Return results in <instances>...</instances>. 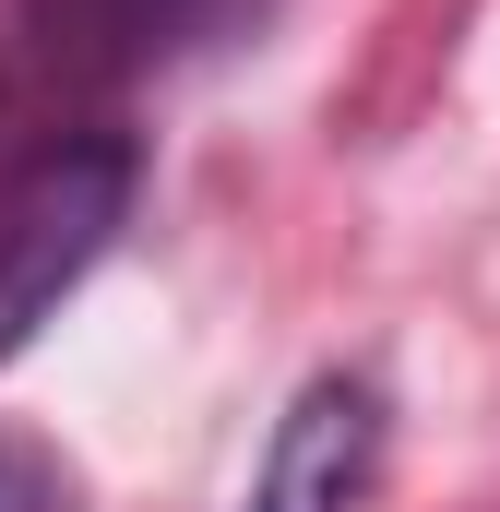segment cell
<instances>
[{"label": "cell", "instance_id": "1", "mask_svg": "<svg viewBox=\"0 0 500 512\" xmlns=\"http://www.w3.org/2000/svg\"><path fill=\"white\" fill-rule=\"evenodd\" d=\"M131 179H143V155L120 131H48L0 167V358H24L36 322L108 262Z\"/></svg>", "mask_w": 500, "mask_h": 512}, {"label": "cell", "instance_id": "4", "mask_svg": "<svg viewBox=\"0 0 500 512\" xmlns=\"http://www.w3.org/2000/svg\"><path fill=\"white\" fill-rule=\"evenodd\" d=\"M0 512H72L60 453H36V441H0Z\"/></svg>", "mask_w": 500, "mask_h": 512}, {"label": "cell", "instance_id": "2", "mask_svg": "<svg viewBox=\"0 0 500 512\" xmlns=\"http://www.w3.org/2000/svg\"><path fill=\"white\" fill-rule=\"evenodd\" d=\"M203 12L215 0H12V24H0V120H48L60 96L155 72Z\"/></svg>", "mask_w": 500, "mask_h": 512}, {"label": "cell", "instance_id": "3", "mask_svg": "<svg viewBox=\"0 0 500 512\" xmlns=\"http://www.w3.org/2000/svg\"><path fill=\"white\" fill-rule=\"evenodd\" d=\"M370 465H381V382L370 370H322L274 417L262 477H250L239 512H358L370 501Z\"/></svg>", "mask_w": 500, "mask_h": 512}]
</instances>
